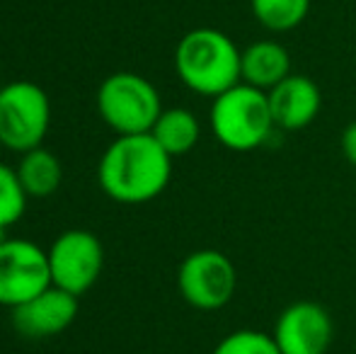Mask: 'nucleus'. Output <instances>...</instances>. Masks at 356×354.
Returning a JSON list of instances; mask_svg holds the SVG:
<instances>
[{"instance_id":"nucleus-1","label":"nucleus","mask_w":356,"mask_h":354,"mask_svg":"<svg viewBox=\"0 0 356 354\" xmlns=\"http://www.w3.org/2000/svg\"><path fill=\"white\" fill-rule=\"evenodd\" d=\"M172 177V156L150 134L117 136L99 158L102 192L119 204H145L165 192Z\"/></svg>"},{"instance_id":"nucleus-2","label":"nucleus","mask_w":356,"mask_h":354,"mask_svg":"<svg viewBox=\"0 0 356 354\" xmlns=\"http://www.w3.org/2000/svg\"><path fill=\"white\" fill-rule=\"evenodd\" d=\"M243 51L235 42L213 27H197L179 39L175 49V71L192 92L218 97L243 83Z\"/></svg>"},{"instance_id":"nucleus-3","label":"nucleus","mask_w":356,"mask_h":354,"mask_svg":"<svg viewBox=\"0 0 356 354\" xmlns=\"http://www.w3.org/2000/svg\"><path fill=\"white\" fill-rule=\"evenodd\" d=\"M209 124L216 141L228 151H254L267 141L274 129L267 92L248 83H238L235 88L213 97Z\"/></svg>"},{"instance_id":"nucleus-4","label":"nucleus","mask_w":356,"mask_h":354,"mask_svg":"<svg viewBox=\"0 0 356 354\" xmlns=\"http://www.w3.org/2000/svg\"><path fill=\"white\" fill-rule=\"evenodd\" d=\"M97 112L119 136L150 134L163 112L160 92L148 78L131 71L112 73L97 90Z\"/></svg>"},{"instance_id":"nucleus-5","label":"nucleus","mask_w":356,"mask_h":354,"mask_svg":"<svg viewBox=\"0 0 356 354\" xmlns=\"http://www.w3.org/2000/svg\"><path fill=\"white\" fill-rule=\"evenodd\" d=\"M51 127V99L37 83L13 81L0 88V146L27 153L44 143Z\"/></svg>"},{"instance_id":"nucleus-6","label":"nucleus","mask_w":356,"mask_h":354,"mask_svg":"<svg viewBox=\"0 0 356 354\" xmlns=\"http://www.w3.org/2000/svg\"><path fill=\"white\" fill-rule=\"evenodd\" d=\"M179 296L199 311H218L238 289V272L228 255L213 248L189 252L177 269Z\"/></svg>"},{"instance_id":"nucleus-7","label":"nucleus","mask_w":356,"mask_h":354,"mask_svg":"<svg viewBox=\"0 0 356 354\" xmlns=\"http://www.w3.org/2000/svg\"><path fill=\"white\" fill-rule=\"evenodd\" d=\"M51 284L73 296H83L97 284L104 267V248L92 231H63L47 250Z\"/></svg>"},{"instance_id":"nucleus-8","label":"nucleus","mask_w":356,"mask_h":354,"mask_svg":"<svg viewBox=\"0 0 356 354\" xmlns=\"http://www.w3.org/2000/svg\"><path fill=\"white\" fill-rule=\"evenodd\" d=\"M49 287L51 269L47 250L24 238H8L0 246V306L13 311Z\"/></svg>"},{"instance_id":"nucleus-9","label":"nucleus","mask_w":356,"mask_h":354,"mask_svg":"<svg viewBox=\"0 0 356 354\" xmlns=\"http://www.w3.org/2000/svg\"><path fill=\"white\" fill-rule=\"evenodd\" d=\"M272 335L282 354H325L334 340V323L320 303L296 301L279 313Z\"/></svg>"},{"instance_id":"nucleus-10","label":"nucleus","mask_w":356,"mask_h":354,"mask_svg":"<svg viewBox=\"0 0 356 354\" xmlns=\"http://www.w3.org/2000/svg\"><path fill=\"white\" fill-rule=\"evenodd\" d=\"M75 316H78V296L54 284L10 311L15 330L29 340H47V337L61 335L66 328L73 325Z\"/></svg>"},{"instance_id":"nucleus-11","label":"nucleus","mask_w":356,"mask_h":354,"mask_svg":"<svg viewBox=\"0 0 356 354\" xmlns=\"http://www.w3.org/2000/svg\"><path fill=\"white\" fill-rule=\"evenodd\" d=\"M267 97L274 127L284 131H298V129L310 127L318 119L320 104H323V95L315 81L300 73H291L289 78H284L277 88L269 90Z\"/></svg>"},{"instance_id":"nucleus-12","label":"nucleus","mask_w":356,"mask_h":354,"mask_svg":"<svg viewBox=\"0 0 356 354\" xmlns=\"http://www.w3.org/2000/svg\"><path fill=\"white\" fill-rule=\"evenodd\" d=\"M291 76V56L279 42H252L243 49V61H240V78L248 86L269 92L277 88L284 78Z\"/></svg>"},{"instance_id":"nucleus-13","label":"nucleus","mask_w":356,"mask_h":354,"mask_svg":"<svg viewBox=\"0 0 356 354\" xmlns=\"http://www.w3.org/2000/svg\"><path fill=\"white\" fill-rule=\"evenodd\" d=\"M150 136L163 146L168 156L177 158L197 146L202 138V127H199V119L194 112L184 107H172L160 112L158 122L150 129Z\"/></svg>"},{"instance_id":"nucleus-14","label":"nucleus","mask_w":356,"mask_h":354,"mask_svg":"<svg viewBox=\"0 0 356 354\" xmlns=\"http://www.w3.org/2000/svg\"><path fill=\"white\" fill-rule=\"evenodd\" d=\"M17 175L32 199H47L61 187L63 168L58 158L44 146L22 153L17 166Z\"/></svg>"},{"instance_id":"nucleus-15","label":"nucleus","mask_w":356,"mask_h":354,"mask_svg":"<svg viewBox=\"0 0 356 354\" xmlns=\"http://www.w3.org/2000/svg\"><path fill=\"white\" fill-rule=\"evenodd\" d=\"M252 15L272 32H291L310 13V0H250Z\"/></svg>"},{"instance_id":"nucleus-16","label":"nucleus","mask_w":356,"mask_h":354,"mask_svg":"<svg viewBox=\"0 0 356 354\" xmlns=\"http://www.w3.org/2000/svg\"><path fill=\"white\" fill-rule=\"evenodd\" d=\"M27 199L29 194L17 175V170L0 163V226L10 228L13 223H17L24 216Z\"/></svg>"},{"instance_id":"nucleus-17","label":"nucleus","mask_w":356,"mask_h":354,"mask_svg":"<svg viewBox=\"0 0 356 354\" xmlns=\"http://www.w3.org/2000/svg\"><path fill=\"white\" fill-rule=\"evenodd\" d=\"M213 354H282L272 332L235 330L216 345Z\"/></svg>"},{"instance_id":"nucleus-18","label":"nucleus","mask_w":356,"mask_h":354,"mask_svg":"<svg viewBox=\"0 0 356 354\" xmlns=\"http://www.w3.org/2000/svg\"><path fill=\"white\" fill-rule=\"evenodd\" d=\"M342 153L347 158L349 166L356 168V119L349 122L342 131Z\"/></svg>"},{"instance_id":"nucleus-19","label":"nucleus","mask_w":356,"mask_h":354,"mask_svg":"<svg viewBox=\"0 0 356 354\" xmlns=\"http://www.w3.org/2000/svg\"><path fill=\"white\" fill-rule=\"evenodd\" d=\"M5 231H8V228H5V226H0V246H3V243L8 241V236H5Z\"/></svg>"}]
</instances>
